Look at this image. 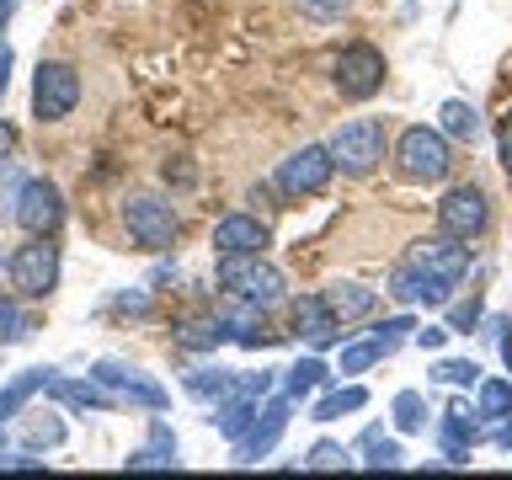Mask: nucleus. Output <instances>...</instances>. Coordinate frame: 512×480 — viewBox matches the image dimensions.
Returning <instances> with one entry per match:
<instances>
[{"label": "nucleus", "instance_id": "obj_33", "mask_svg": "<svg viewBox=\"0 0 512 480\" xmlns=\"http://www.w3.org/2000/svg\"><path fill=\"white\" fill-rule=\"evenodd\" d=\"M27 336H32V315L22 304L0 299V342H27Z\"/></svg>", "mask_w": 512, "mask_h": 480}, {"label": "nucleus", "instance_id": "obj_38", "mask_svg": "<svg viewBox=\"0 0 512 480\" xmlns=\"http://www.w3.org/2000/svg\"><path fill=\"white\" fill-rule=\"evenodd\" d=\"M480 320V299H464V304H454V320H448V331H470Z\"/></svg>", "mask_w": 512, "mask_h": 480}, {"label": "nucleus", "instance_id": "obj_30", "mask_svg": "<svg viewBox=\"0 0 512 480\" xmlns=\"http://www.w3.org/2000/svg\"><path fill=\"white\" fill-rule=\"evenodd\" d=\"M395 427L400 432H422L427 427V400L416 395V390H400L395 395Z\"/></svg>", "mask_w": 512, "mask_h": 480}, {"label": "nucleus", "instance_id": "obj_3", "mask_svg": "<svg viewBox=\"0 0 512 480\" xmlns=\"http://www.w3.org/2000/svg\"><path fill=\"white\" fill-rule=\"evenodd\" d=\"M395 160H400V176H411V182H443L448 166H454L443 128H406L395 144Z\"/></svg>", "mask_w": 512, "mask_h": 480}, {"label": "nucleus", "instance_id": "obj_7", "mask_svg": "<svg viewBox=\"0 0 512 480\" xmlns=\"http://www.w3.org/2000/svg\"><path fill=\"white\" fill-rule=\"evenodd\" d=\"M331 171H336L331 144H304V150H294L278 166V192H288V198H315V192H326Z\"/></svg>", "mask_w": 512, "mask_h": 480}, {"label": "nucleus", "instance_id": "obj_16", "mask_svg": "<svg viewBox=\"0 0 512 480\" xmlns=\"http://www.w3.org/2000/svg\"><path fill=\"white\" fill-rule=\"evenodd\" d=\"M475 416L464 411V406L443 411V454H448V464H464V459H470V448L480 443V422H475Z\"/></svg>", "mask_w": 512, "mask_h": 480}, {"label": "nucleus", "instance_id": "obj_18", "mask_svg": "<svg viewBox=\"0 0 512 480\" xmlns=\"http://www.w3.org/2000/svg\"><path fill=\"white\" fill-rule=\"evenodd\" d=\"M48 395L64 400V406H86V411H112L118 406V395L107 390V384H75V379H48Z\"/></svg>", "mask_w": 512, "mask_h": 480}, {"label": "nucleus", "instance_id": "obj_26", "mask_svg": "<svg viewBox=\"0 0 512 480\" xmlns=\"http://www.w3.org/2000/svg\"><path fill=\"white\" fill-rule=\"evenodd\" d=\"M443 134L448 139H464V144H475V134H480V112L470 107V102H443Z\"/></svg>", "mask_w": 512, "mask_h": 480}, {"label": "nucleus", "instance_id": "obj_44", "mask_svg": "<svg viewBox=\"0 0 512 480\" xmlns=\"http://www.w3.org/2000/svg\"><path fill=\"white\" fill-rule=\"evenodd\" d=\"M491 443H502V448H512V416H502V427L491 432Z\"/></svg>", "mask_w": 512, "mask_h": 480}, {"label": "nucleus", "instance_id": "obj_41", "mask_svg": "<svg viewBox=\"0 0 512 480\" xmlns=\"http://www.w3.org/2000/svg\"><path fill=\"white\" fill-rule=\"evenodd\" d=\"M11 64H16V54H11V43L0 38V96H6V86H11Z\"/></svg>", "mask_w": 512, "mask_h": 480}, {"label": "nucleus", "instance_id": "obj_14", "mask_svg": "<svg viewBox=\"0 0 512 480\" xmlns=\"http://www.w3.org/2000/svg\"><path fill=\"white\" fill-rule=\"evenodd\" d=\"M294 331H299L310 347H331L336 336H342V320L331 315L326 294H304V299H294Z\"/></svg>", "mask_w": 512, "mask_h": 480}, {"label": "nucleus", "instance_id": "obj_2", "mask_svg": "<svg viewBox=\"0 0 512 480\" xmlns=\"http://www.w3.org/2000/svg\"><path fill=\"white\" fill-rule=\"evenodd\" d=\"M219 283L230 288L235 299L262 304V310L283 299V272L272 267L262 251H230V256H219Z\"/></svg>", "mask_w": 512, "mask_h": 480}, {"label": "nucleus", "instance_id": "obj_15", "mask_svg": "<svg viewBox=\"0 0 512 480\" xmlns=\"http://www.w3.org/2000/svg\"><path fill=\"white\" fill-rule=\"evenodd\" d=\"M267 246V224L251 219V214H224L214 224V251L230 256V251H262Z\"/></svg>", "mask_w": 512, "mask_h": 480}, {"label": "nucleus", "instance_id": "obj_37", "mask_svg": "<svg viewBox=\"0 0 512 480\" xmlns=\"http://www.w3.org/2000/svg\"><path fill=\"white\" fill-rule=\"evenodd\" d=\"M347 6H352V0H299V11L310 16V22H336Z\"/></svg>", "mask_w": 512, "mask_h": 480}, {"label": "nucleus", "instance_id": "obj_17", "mask_svg": "<svg viewBox=\"0 0 512 480\" xmlns=\"http://www.w3.org/2000/svg\"><path fill=\"white\" fill-rule=\"evenodd\" d=\"M54 374H59V368H22L11 384H0V427H6L38 390H48V379H54Z\"/></svg>", "mask_w": 512, "mask_h": 480}, {"label": "nucleus", "instance_id": "obj_23", "mask_svg": "<svg viewBox=\"0 0 512 480\" xmlns=\"http://www.w3.org/2000/svg\"><path fill=\"white\" fill-rule=\"evenodd\" d=\"M256 400H262V395H251V390H235V395H224V400H219V432H224L230 443L256 422Z\"/></svg>", "mask_w": 512, "mask_h": 480}, {"label": "nucleus", "instance_id": "obj_34", "mask_svg": "<svg viewBox=\"0 0 512 480\" xmlns=\"http://www.w3.org/2000/svg\"><path fill=\"white\" fill-rule=\"evenodd\" d=\"M363 443H368V459H363L368 470H400V459H406V454H400V443H384L379 432H368Z\"/></svg>", "mask_w": 512, "mask_h": 480}, {"label": "nucleus", "instance_id": "obj_32", "mask_svg": "<svg viewBox=\"0 0 512 480\" xmlns=\"http://www.w3.org/2000/svg\"><path fill=\"white\" fill-rule=\"evenodd\" d=\"M432 379L438 384H459V390H480V363H470V358H443L438 368H432Z\"/></svg>", "mask_w": 512, "mask_h": 480}, {"label": "nucleus", "instance_id": "obj_45", "mask_svg": "<svg viewBox=\"0 0 512 480\" xmlns=\"http://www.w3.org/2000/svg\"><path fill=\"white\" fill-rule=\"evenodd\" d=\"M16 6H22V0H0V32H6V22L16 16Z\"/></svg>", "mask_w": 512, "mask_h": 480}, {"label": "nucleus", "instance_id": "obj_43", "mask_svg": "<svg viewBox=\"0 0 512 480\" xmlns=\"http://www.w3.org/2000/svg\"><path fill=\"white\" fill-rule=\"evenodd\" d=\"M11 150H16V128L0 118V166H6V155H11Z\"/></svg>", "mask_w": 512, "mask_h": 480}, {"label": "nucleus", "instance_id": "obj_42", "mask_svg": "<svg viewBox=\"0 0 512 480\" xmlns=\"http://www.w3.org/2000/svg\"><path fill=\"white\" fill-rule=\"evenodd\" d=\"M43 459H27V454H0V470H38Z\"/></svg>", "mask_w": 512, "mask_h": 480}, {"label": "nucleus", "instance_id": "obj_24", "mask_svg": "<svg viewBox=\"0 0 512 480\" xmlns=\"http://www.w3.org/2000/svg\"><path fill=\"white\" fill-rule=\"evenodd\" d=\"M235 379L230 368H192L187 374V395L192 400H224V395H235Z\"/></svg>", "mask_w": 512, "mask_h": 480}, {"label": "nucleus", "instance_id": "obj_5", "mask_svg": "<svg viewBox=\"0 0 512 480\" xmlns=\"http://www.w3.org/2000/svg\"><path fill=\"white\" fill-rule=\"evenodd\" d=\"M6 272H11V283H16V294H22V299L54 294V283H59V246H48V235H32L27 246H16Z\"/></svg>", "mask_w": 512, "mask_h": 480}, {"label": "nucleus", "instance_id": "obj_39", "mask_svg": "<svg viewBox=\"0 0 512 480\" xmlns=\"http://www.w3.org/2000/svg\"><path fill=\"white\" fill-rule=\"evenodd\" d=\"M411 342L422 347V352H438V347L448 342V326H416V336H411Z\"/></svg>", "mask_w": 512, "mask_h": 480}, {"label": "nucleus", "instance_id": "obj_22", "mask_svg": "<svg viewBox=\"0 0 512 480\" xmlns=\"http://www.w3.org/2000/svg\"><path fill=\"white\" fill-rule=\"evenodd\" d=\"M128 470H176V438L166 422L150 427V448H139L134 459H128Z\"/></svg>", "mask_w": 512, "mask_h": 480}, {"label": "nucleus", "instance_id": "obj_1", "mask_svg": "<svg viewBox=\"0 0 512 480\" xmlns=\"http://www.w3.org/2000/svg\"><path fill=\"white\" fill-rule=\"evenodd\" d=\"M464 272H470V246H459L454 235L416 240L390 272V294L400 304H443Z\"/></svg>", "mask_w": 512, "mask_h": 480}, {"label": "nucleus", "instance_id": "obj_13", "mask_svg": "<svg viewBox=\"0 0 512 480\" xmlns=\"http://www.w3.org/2000/svg\"><path fill=\"white\" fill-rule=\"evenodd\" d=\"M288 406H294V395H283V400H272V406L256 411V422L235 438V459L240 464H256V459L272 454V443H278L283 427H288Z\"/></svg>", "mask_w": 512, "mask_h": 480}, {"label": "nucleus", "instance_id": "obj_21", "mask_svg": "<svg viewBox=\"0 0 512 480\" xmlns=\"http://www.w3.org/2000/svg\"><path fill=\"white\" fill-rule=\"evenodd\" d=\"M224 320H230V336H235L240 347H267V342H272V331L262 326V304L240 299V304H235V310L224 315Z\"/></svg>", "mask_w": 512, "mask_h": 480}, {"label": "nucleus", "instance_id": "obj_29", "mask_svg": "<svg viewBox=\"0 0 512 480\" xmlns=\"http://www.w3.org/2000/svg\"><path fill=\"white\" fill-rule=\"evenodd\" d=\"M22 443L27 448H54V443H64V422H59L54 411L32 416V422H22Z\"/></svg>", "mask_w": 512, "mask_h": 480}, {"label": "nucleus", "instance_id": "obj_28", "mask_svg": "<svg viewBox=\"0 0 512 480\" xmlns=\"http://www.w3.org/2000/svg\"><path fill=\"white\" fill-rule=\"evenodd\" d=\"M363 406H368V390H363V384H347V390H336V395L320 400V406H315V422H336L342 411H363Z\"/></svg>", "mask_w": 512, "mask_h": 480}, {"label": "nucleus", "instance_id": "obj_35", "mask_svg": "<svg viewBox=\"0 0 512 480\" xmlns=\"http://www.w3.org/2000/svg\"><path fill=\"white\" fill-rule=\"evenodd\" d=\"M384 358V352L374 347V336L368 342H352V347H342V374H363V368H374Z\"/></svg>", "mask_w": 512, "mask_h": 480}, {"label": "nucleus", "instance_id": "obj_6", "mask_svg": "<svg viewBox=\"0 0 512 480\" xmlns=\"http://www.w3.org/2000/svg\"><path fill=\"white\" fill-rule=\"evenodd\" d=\"M75 102H80V75L70 64H59V59L38 64V75H32V112L43 123H59L75 112Z\"/></svg>", "mask_w": 512, "mask_h": 480}, {"label": "nucleus", "instance_id": "obj_40", "mask_svg": "<svg viewBox=\"0 0 512 480\" xmlns=\"http://www.w3.org/2000/svg\"><path fill=\"white\" fill-rule=\"evenodd\" d=\"M496 155H502V166L512 171V112H507L502 123H496Z\"/></svg>", "mask_w": 512, "mask_h": 480}, {"label": "nucleus", "instance_id": "obj_8", "mask_svg": "<svg viewBox=\"0 0 512 480\" xmlns=\"http://www.w3.org/2000/svg\"><path fill=\"white\" fill-rule=\"evenodd\" d=\"M331 80H336V91H342L347 102H368V96L384 86V54L374 43H352V48H342Z\"/></svg>", "mask_w": 512, "mask_h": 480}, {"label": "nucleus", "instance_id": "obj_19", "mask_svg": "<svg viewBox=\"0 0 512 480\" xmlns=\"http://www.w3.org/2000/svg\"><path fill=\"white\" fill-rule=\"evenodd\" d=\"M224 336H230V320L224 315H187L182 326H176V342L192 347V352H214Z\"/></svg>", "mask_w": 512, "mask_h": 480}, {"label": "nucleus", "instance_id": "obj_10", "mask_svg": "<svg viewBox=\"0 0 512 480\" xmlns=\"http://www.w3.org/2000/svg\"><path fill=\"white\" fill-rule=\"evenodd\" d=\"M91 379L107 384V390L118 395V400H128V406H144V411H166V406H171L166 384H155L150 374H139V368H128V363L102 358V363L91 368Z\"/></svg>", "mask_w": 512, "mask_h": 480}, {"label": "nucleus", "instance_id": "obj_11", "mask_svg": "<svg viewBox=\"0 0 512 480\" xmlns=\"http://www.w3.org/2000/svg\"><path fill=\"white\" fill-rule=\"evenodd\" d=\"M16 224H22L27 235H54L64 224V198L54 182H43V176H32V182H22V192H16Z\"/></svg>", "mask_w": 512, "mask_h": 480}, {"label": "nucleus", "instance_id": "obj_25", "mask_svg": "<svg viewBox=\"0 0 512 480\" xmlns=\"http://www.w3.org/2000/svg\"><path fill=\"white\" fill-rule=\"evenodd\" d=\"M331 379V368L320 363V358H299L294 368H288V379H283V395H294V400H304L310 390H320V384Z\"/></svg>", "mask_w": 512, "mask_h": 480}, {"label": "nucleus", "instance_id": "obj_31", "mask_svg": "<svg viewBox=\"0 0 512 480\" xmlns=\"http://www.w3.org/2000/svg\"><path fill=\"white\" fill-rule=\"evenodd\" d=\"M411 336H416V320H411V315H390L384 326H374V347L384 352V358H390L400 342H411Z\"/></svg>", "mask_w": 512, "mask_h": 480}, {"label": "nucleus", "instance_id": "obj_36", "mask_svg": "<svg viewBox=\"0 0 512 480\" xmlns=\"http://www.w3.org/2000/svg\"><path fill=\"white\" fill-rule=\"evenodd\" d=\"M347 464V448L342 443H315L310 459H304V470H342Z\"/></svg>", "mask_w": 512, "mask_h": 480}, {"label": "nucleus", "instance_id": "obj_9", "mask_svg": "<svg viewBox=\"0 0 512 480\" xmlns=\"http://www.w3.org/2000/svg\"><path fill=\"white\" fill-rule=\"evenodd\" d=\"M123 224H128V235L139 240L144 251H166L171 240H176V208L166 198H128L123 203Z\"/></svg>", "mask_w": 512, "mask_h": 480}, {"label": "nucleus", "instance_id": "obj_12", "mask_svg": "<svg viewBox=\"0 0 512 480\" xmlns=\"http://www.w3.org/2000/svg\"><path fill=\"white\" fill-rule=\"evenodd\" d=\"M486 224H491V208H486V192L480 187H454L438 203V230L454 240H475Z\"/></svg>", "mask_w": 512, "mask_h": 480}, {"label": "nucleus", "instance_id": "obj_20", "mask_svg": "<svg viewBox=\"0 0 512 480\" xmlns=\"http://www.w3.org/2000/svg\"><path fill=\"white\" fill-rule=\"evenodd\" d=\"M326 304H331V315L347 326V320H358V315L374 310V288H363V283H352V278L347 283H331L326 288Z\"/></svg>", "mask_w": 512, "mask_h": 480}, {"label": "nucleus", "instance_id": "obj_4", "mask_svg": "<svg viewBox=\"0 0 512 480\" xmlns=\"http://www.w3.org/2000/svg\"><path fill=\"white\" fill-rule=\"evenodd\" d=\"M331 160L342 166L347 176H368L384 160V123L379 118H352L336 128L331 139Z\"/></svg>", "mask_w": 512, "mask_h": 480}, {"label": "nucleus", "instance_id": "obj_27", "mask_svg": "<svg viewBox=\"0 0 512 480\" xmlns=\"http://www.w3.org/2000/svg\"><path fill=\"white\" fill-rule=\"evenodd\" d=\"M480 416L486 422L512 416V379H480Z\"/></svg>", "mask_w": 512, "mask_h": 480}]
</instances>
